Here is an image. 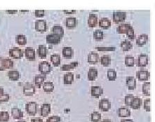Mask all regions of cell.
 <instances>
[{
	"label": "cell",
	"instance_id": "obj_24",
	"mask_svg": "<svg viewBox=\"0 0 155 122\" xmlns=\"http://www.w3.org/2000/svg\"><path fill=\"white\" fill-rule=\"evenodd\" d=\"M37 54H38L39 57L41 59H45L47 57V55L48 54V48L46 46L44 45H39L38 48H37Z\"/></svg>",
	"mask_w": 155,
	"mask_h": 122
},
{
	"label": "cell",
	"instance_id": "obj_22",
	"mask_svg": "<svg viewBox=\"0 0 155 122\" xmlns=\"http://www.w3.org/2000/svg\"><path fill=\"white\" fill-rule=\"evenodd\" d=\"M148 39H149V37L147 34L140 35L136 39V45L139 47H143L147 43Z\"/></svg>",
	"mask_w": 155,
	"mask_h": 122
},
{
	"label": "cell",
	"instance_id": "obj_38",
	"mask_svg": "<svg viewBox=\"0 0 155 122\" xmlns=\"http://www.w3.org/2000/svg\"><path fill=\"white\" fill-rule=\"evenodd\" d=\"M150 82H144L142 86V92L145 96H150Z\"/></svg>",
	"mask_w": 155,
	"mask_h": 122
},
{
	"label": "cell",
	"instance_id": "obj_9",
	"mask_svg": "<svg viewBox=\"0 0 155 122\" xmlns=\"http://www.w3.org/2000/svg\"><path fill=\"white\" fill-rule=\"evenodd\" d=\"M25 110L30 116H35L37 112V103L36 102H29L25 104Z\"/></svg>",
	"mask_w": 155,
	"mask_h": 122
},
{
	"label": "cell",
	"instance_id": "obj_27",
	"mask_svg": "<svg viewBox=\"0 0 155 122\" xmlns=\"http://www.w3.org/2000/svg\"><path fill=\"white\" fill-rule=\"evenodd\" d=\"M98 71L96 68H89L88 74H87L88 80L90 81H95L97 79V77H98Z\"/></svg>",
	"mask_w": 155,
	"mask_h": 122
},
{
	"label": "cell",
	"instance_id": "obj_54",
	"mask_svg": "<svg viewBox=\"0 0 155 122\" xmlns=\"http://www.w3.org/2000/svg\"><path fill=\"white\" fill-rule=\"evenodd\" d=\"M120 122H134V120H133V119H121V120L120 121Z\"/></svg>",
	"mask_w": 155,
	"mask_h": 122
},
{
	"label": "cell",
	"instance_id": "obj_39",
	"mask_svg": "<svg viewBox=\"0 0 155 122\" xmlns=\"http://www.w3.org/2000/svg\"><path fill=\"white\" fill-rule=\"evenodd\" d=\"M135 64H136V60L134 56L131 55H127L125 57V65L127 67H134Z\"/></svg>",
	"mask_w": 155,
	"mask_h": 122
},
{
	"label": "cell",
	"instance_id": "obj_50",
	"mask_svg": "<svg viewBox=\"0 0 155 122\" xmlns=\"http://www.w3.org/2000/svg\"><path fill=\"white\" fill-rule=\"evenodd\" d=\"M45 15V11L44 10H40V9H37L35 12V15L37 18H42Z\"/></svg>",
	"mask_w": 155,
	"mask_h": 122
},
{
	"label": "cell",
	"instance_id": "obj_57",
	"mask_svg": "<svg viewBox=\"0 0 155 122\" xmlns=\"http://www.w3.org/2000/svg\"><path fill=\"white\" fill-rule=\"evenodd\" d=\"M20 12H21V13H27V12H29V10H20Z\"/></svg>",
	"mask_w": 155,
	"mask_h": 122
},
{
	"label": "cell",
	"instance_id": "obj_15",
	"mask_svg": "<svg viewBox=\"0 0 155 122\" xmlns=\"http://www.w3.org/2000/svg\"><path fill=\"white\" fill-rule=\"evenodd\" d=\"M25 56L30 61H34L36 59V52L32 47H27L25 49Z\"/></svg>",
	"mask_w": 155,
	"mask_h": 122
},
{
	"label": "cell",
	"instance_id": "obj_29",
	"mask_svg": "<svg viewBox=\"0 0 155 122\" xmlns=\"http://www.w3.org/2000/svg\"><path fill=\"white\" fill-rule=\"evenodd\" d=\"M142 104H143V100L139 97H135L130 107L135 110H140Z\"/></svg>",
	"mask_w": 155,
	"mask_h": 122
},
{
	"label": "cell",
	"instance_id": "obj_5",
	"mask_svg": "<svg viewBox=\"0 0 155 122\" xmlns=\"http://www.w3.org/2000/svg\"><path fill=\"white\" fill-rule=\"evenodd\" d=\"M8 54L13 59L20 60L23 57L24 51L18 47H13L8 51Z\"/></svg>",
	"mask_w": 155,
	"mask_h": 122
},
{
	"label": "cell",
	"instance_id": "obj_37",
	"mask_svg": "<svg viewBox=\"0 0 155 122\" xmlns=\"http://www.w3.org/2000/svg\"><path fill=\"white\" fill-rule=\"evenodd\" d=\"M15 42L20 46H25L27 44V37L24 35H18L15 36Z\"/></svg>",
	"mask_w": 155,
	"mask_h": 122
},
{
	"label": "cell",
	"instance_id": "obj_44",
	"mask_svg": "<svg viewBox=\"0 0 155 122\" xmlns=\"http://www.w3.org/2000/svg\"><path fill=\"white\" fill-rule=\"evenodd\" d=\"M135 96L133 94H128L126 95L124 98V103L125 105L127 106V107H130V105H131L133 101H134Z\"/></svg>",
	"mask_w": 155,
	"mask_h": 122
},
{
	"label": "cell",
	"instance_id": "obj_7",
	"mask_svg": "<svg viewBox=\"0 0 155 122\" xmlns=\"http://www.w3.org/2000/svg\"><path fill=\"white\" fill-rule=\"evenodd\" d=\"M63 39V37L56 34H49L46 37V43L50 45H57L61 43V41Z\"/></svg>",
	"mask_w": 155,
	"mask_h": 122
},
{
	"label": "cell",
	"instance_id": "obj_40",
	"mask_svg": "<svg viewBox=\"0 0 155 122\" xmlns=\"http://www.w3.org/2000/svg\"><path fill=\"white\" fill-rule=\"evenodd\" d=\"M94 38L95 41H101L104 39V33L101 30H96L94 32Z\"/></svg>",
	"mask_w": 155,
	"mask_h": 122
},
{
	"label": "cell",
	"instance_id": "obj_19",
	"mask_svg": "<svg viewBox=\"0 0 155 122\" xmlns=\"http://www.w3.org/2000/svg\"><path fill=\"white\" fill-rule=\"evenodd\" d=\"M77 20L75 17H68L65 20V26L68 29L72 30L77 26Z\"/></svg>",
	"mask_w": 155,
	"mask_h": 122
},
{
	"label": "cell",
	"instance_id": "obj_35",
	"mask_svg": "<svg viewBox=\"0 0 155 122\" xmlns=\"http://www.w3.org/2000/svg\"><path fill=\"white\" fill-rule=\"evenodd\" d=\"M78 65H79V62L74 61L70 64H65V65H63L61 67V70L62 71H67V72H68V71L74 70V69L78 67Z\"/></svg>",
	"mask_w": 155,
	"mask_h": 122
},
{
	"label": "cell",
	"instance_id": "obj_30",
	"mask_svg": "<svg viewBox=\"0 0 155 122\" xmlns=\"http://www.w3.org/2000/svg\"><path fill=\"white\" fill-rule=\"evenodd\" d=\"M51 62L52 65L54 66V67H58V66L61 65V55L57 54H54L51 55L50 57Z\"/></svg>",
	"mask_w": 155,
	"mask_h": 122
},
{
	"label": "cell",
	"instance_id": "obj_36",
	"mask_svg": "<svg viewBox=\"0 0 155 122\" xmlns=\"http://www.w3.org/2000/svg\"><path fill=\"white\" fill-rule=\"evenodd\" d=\"M100 61H101V65L104 67H108L111 64L112 59L109 55H104L100 58Z\"/></svg>",
	"mask_w": 155,
	"mask_h": 122
},
{
	"label": "cell",
	"instance_id": "obj_26",
	"mask_svg": "<svg viewBox=\"0 0 155 122\" xmlns=\"http://www.w3.org/2000/svg\"><path fill=\"white\" fill-rule=\"evenodd\" d=\"M8 77L9 80L13 81H18L21 78V74L17 70H12L8 71L7 73Z\"/></svg>",
	"mask_w": 155,
	"mask_h": 122
},
{
	"label": "cell",
	"instance_id": "obj_58",
	"mask_svg": "<svg viewBox=\"0 0 155 122\" xmlns=\"http://www.w3.org/2000/svg\"><path fill=\"white\" fill-rule=\"evenodd\" d=\"M16 122H26L25 120H23V119H21V120H18Z\"/></svg>",
	"mask_w": 155,
	"mask_h": 122
},
{
	"label": "cell",
	"instance_id": "obj_46",
	"mask_svg": "<svg viewBox=\"0 0 155 122\" xmlns=\"http://www.w3.org/2000/svg\"><path fill=\"white\" fill-rule=\"evenodd\" d=\"M96 48L98 51H114L116 50V47L110 46V47H101V46H96Z\"/></svg>",
	"mask_w": 155,
	"mask_h": 122
},
{
	"label": "cell",
	"instance_id": "obj_20",
	"mask_svg": "<svg viewBox=\"0 0 155 122\" xmlns=\"http://www.w3.org/2000/svg\"><path fill=\"white\" fill-rule=\"evenodd\" d=\"M12 115L15 120H21L24 117V112L21 109L13 107L12 109Z\"/></svg>",
	"mask_w": 155,
	"mask_h": 122
},
{
	"label": "cell",
	"instance_id": "obj_11",
	"mask_svg": "<svg viewBox=\"0 0 155 122\" xmlns=\"http://www.w3.org/2000/svg\"><path fill=\"white\" fill-rule=\"evenodd\" d=\"M111 102L107 98H103L99 101L98 107L103 112H108L111 109Z\"/></svg>",
	"mask_w": 155,
	"mask_h": 122
},
{
	"label": "cell",
	"instance_id": "obj_31",
	"mask_svg": "<svg viewBox=\"0 0 155 122\" xmlns=\"http://www.w3.org/2000/svg\"><path fill=\"white\" fill-rule=\"evenodd\" d=\"M130 114L131 112L127 107H120L117 110V115L119 117H128L130 116Z\"/></svg>",
	"mask_w": 155,
	"mask_h": 122
},
{
	"label": "cell",
	"instance_id": "obj_43",
	"mask_svg": "<svg viewBox=\"0 0 155 122\" xmlns=\"http://www.w3.org/2000/svg\"><path fill=\"white\" fill-rule=\"evenodd\" d=\"M10 119L9 113L6 111L0 112V122H8Z\"/></svg>",
	"mask_w": 155,
	"mask_h": 122
},
{
	"label": "cell",
	"instance_id": "obj_52",
	"mask_svg": "<svg viewBox=\"0 0 155 122\" xmlns=\"http://www.w3.org/2000/svg\"><path fill=\"white\" fill-rule=\"evenodd\" d=\"M6 14H9V15H15L18 12V10H15V9H8V10H6L5 12Z\"/></svg>",
	"mask_w": 155,
	"mask_h": 122
},
{
	"label": "cell",
	"instance_id": "obj_45",
	"mask_svg": "<svg viewBox=\"0 0 155 122\" xmlns=\"http://www.w3.org/2000/svg\"><path fill=\"white\" fill-rule=\"evenodd\" d=\"M126 35H127V37L130 41H134L135 39V37H136V36H135V31H134V27L129 29V30L127 31V34Z\"/></svg>",
	"mask_w": 155,
	"mask_h": 122
},
{
	"label": "cell",
	"instance_id": "obj_18",
	"mask_svg": "<svg viewBox=\"0 0 155 122\" xmlns=\"http://www.w3.org/2000/svg\"><path fill=\"white\" fill-rule=\"evenodd\" d=\"M98 23V15L94 14H90L88 18V25L91 28L96 27Z\"/></svg>",
	"mask_w": 155,
	"mask_h": 122
},
{
	"label": "cell",
	"instance_id": "obj_23",
	"mask_svg": "<svg viewBox=\"0 0 155 122\" xmlns=\"http://www.w3.org/2000/svg\"><path fill=\"white\" fill-rule=\"evenodd\" d=\"M62 54L65 59H72L74 56V50L70 46H65L62 51Z\"/></svg>",
	"mask_w": 155,
	"mask_h": 122
},
{
	"label": "cell",
	"instance_id": "obj_10",
	"mask_svg": "<svg viewBox=\"0 0 155 122\" xmlns=\"http://www.w3.org/2000/svg\"><path fill=\"white\" fill-rule=\"evenodd\" d=\"M23 93L26 96H32L36 93V88L32 84L26 83L23 86Z\"/></svg>",
	"mask_w": 155,
	"mask_h": 122
},
{
	"label": "cell",
	"instance_id": "obj_14",
	"mask_svg": "<svg viewBox=\"0 0 155 122\" xmlns=\"http://www.w3.org/2000/svg\"><path fill=\"white\" fill-rule=\"evenodd\" d=\"M100 61L99 54L94 51L90 52L88 55L87 61L90 65H96Z\"/></svg>",
	"mask_w": 155,
	"mask_h": 122
},
{
	"label": "cell",
	"instance_id": "obj_48",
	"mask_svg": "<svg viewBox=\"0 0 155 122\" xmlns=\"http://www.w3.org/2000/svg\"><path fill=\"white\" fill-rule=\"evenodd\" d=\"M10 99V95L8 94H5L0 95V103H6L8 102Z\"/></svg>",
	"mask_w": 155,
	"mask_h": 122
},
{
	"label": "cell",
	"instance_id": "obj_51",
	"mask_svg": "<svg viewBox=\"0 0 155 122\" xmlns=\"http://www.w3.org/2000/svg\"><path fill=\"white\" fill-rule=\"evenodd\" d=\"M76 10H74V9H64L63 10V13L65 14H67V15H72V14H76Z\"/></svg>",
	"mask_w": 155,
	"mask_h": 122
},
{
	"label": "cell",
	"instance_id": "obj_12",
	"mask_svg": "<svg viewBox=\"0 0 155 122\" xmlns=\"http://www.w3.org/2000/svg\"><path fill=\"white\" fill-rule=\"evenodd\" d=\"M104 90L100 86H93L91 87V95L95 98L98 99L103 94Z\"/></svg>",
	"mask_w": 155,
	"mask_h": 122
},
{
	"label": "cell",
	"instance_id": "obj_42",
	"mask_svg": "<svg viewBox=\"0 0 155 122\" xmlns=\"http://www.w3.org/2000/svg\"><path fill=\"white\" fill-rule=\"evenodd\" d=\"M101 114L97 111H94L91 114V121L92 122H101Z\"/></svg>",
	"mask_w": 155,
	"mask_h": 122
},
{
	"label": "cell",
	"instance_id": "obj_56",
	"mask_svg": "<svg viewBox=\"0 0 155 122\" xmlns=\"http://www.w3.org/2000/svg\"><path fill=\"white\" fill-rule=\"evenodd\" d=\"M101 122H112V121L111 119H103V121H101Z\"/></svg>",
	"mask_w": 155,
	"mask_h": 122
},
{
	"label": "cell",
	"instance_id": "obj_6",
	"mask_svg": "<svg viewBox=\"0 0 155 122\" xmlns=\"http://www.w3.org/2000/svg\"><path fill=\"white\" fill-rule=\"evenodd\" d=\"M149 63V56L146 54H141L138 55L136 61V66L140 68H145Z\"/></svg>",
	"mask_w": 155,
	"mask_h": 122
},
{
	"label": "cell",
	"instance_id": "obj_2",
	"mask_svg": "<svg viewBox=\"0 0 155 122\" xmlns=\"http://www.w3.org/2000/svg\"><path fill=\"white\" fill-rule=\"evenodd\" d=\"M14 66V63L12 59L0 56V71L12 69Z\"/></svg>",
	"mask_w": 155,
	"mask_h": 122
},
{
	"label": "cell",
	"instance_id": "obj_41",
	"mask_svg": "<svg viewBox=\"0 0 155 122\" xmlns=\"http://www.w3.org/2000/svg\"><path fill=\"white\" fill-rule=\"evenodd\" d=\"M107 79L110 81H115L117 79V72L114 69H109L107 72Z\"/></svg>",
	"mask_w": 155,
	"mask_h": 122
},
{
	"label": "cell",
	"instance_id": "obj_17",
	"mask_svg": "<svg viewBox=\"0 0 155 122\" xmlns=\"http://www.w3.org/2000/svg\"><path fill=\"white\" fill-rule=\"evenodd\" d=\"M99 27L103 30H108L111 27V21L107 18H101L98 21Z\"/></svg>",
	"mask_w": 155,
	"mask_h": 122
},
{
	"label": "cell",
	"instance_id": "obj_34",
	"mask_svg": "<svg viewBox=\"0 0 155 122\" xmlns=\"http://www.w3.org/2000/svg\"><path fill=\"white\" fill-rule=\"evenodd\" d=\"M42 88H43V91L46 93H51L54 91V84L53 82L48 81L44 82V84L42 85Z\"/></svg>",
	"mask_w": 155,
	"mask_h": 122
},
{
	"label": "cell",
	"instance_id": "obj_47",
	"mask_svg": "<svg viewBox=\"0 0 155 122\" xmlns=\"http://www.w3.org/2000/svg\"><path fill=\"white\" fill-rule=\"evenodd\" d=\"M143 108L145 109L146 112H150L151 108H150V99H145L143 102Z\"/></svg>",
	"mask_w": 155,
	"mask_h": 122
},
{
	"label": "cell",
	"instance_id": "obj_21",
	"mask_svg": "<svg viewBox=\"0 0 155 122\" xmlns=\"http://www.w3.org/2000/svg\"><path fill=\"white\" fill-rule=\"evenodd\" d=\"M126 84L128 88V90L133 91L136 88L137 83H136V79L134 77L128 76L126 79Z\"/></svg>",
	"mask_w": 155,
	"mask_h": 122
},
{
	"label": "cell",
	"instance_id": "obj_16",
	"mask_svg": "<svg viewBox=\"0 0 155 122\" xmlns=\"http://www.w3.org/2000/svg\"><path fill=\"white\" fill-rule=\"evenodd\" d=\"M51 112V106L49 103H44L40 108V115L43 117H47Z\"/></svg>",
	"mask_w": 155,
	"mask_h": 122
},
{
	"label": "cell",
	"instance_id": "obj_13",
	"mask_svg": "<svg viewBox=\"0 0 155 122\" xmlns=\"http://www.w3.org/2000/svg\"><path fill=\"white\" fill-rule=\"evenodd\" d=\"M46 79V76H44V75H41L40 74L35 75L34 79H33V82H34L35 87L41 88L44 83V81H45Z\"/></svg>",
	"mask_w": 155,
	"mask_h": 122
},
{
	"label": "cell",
	"instance_id": "obj_32",
	"mask_svg": "<svg viewBox=\"0 0 155 122\" xmlns=\"http://www.w3.org/2000/svg\"><path fill=\"white\" fill-rule=\"evenodd\" d=\"M120 46L123 51L127 52L129 51L132 50L133 48V44L131 41L129 40H124L121 42Z\"/></svg>",
	"mask_w": 155,
	"mask_h": 122
},
{
	"label": "cell",
	"instance_id": "obj_55",
	"mask_svg": "<svg viewBox=\"0 0 155 122\" xmlns=\"http://www.w3.org/2000/svg\"><path fill=\"white\" fill-rule=\"evenodd\" d=\"M4 94V89L2 86H0V95Z\"/></svg>",
	"mask_w": 155,
	"mask_h": 122
},
{
	"label": "cell",
	"instance_id": "obj_33",
	"mask_svg": "<svg viewBox=\"0 0 155 122\" xmlns=\"http://www.w3.org/2000/svg\"><path fill=\"white\" fill-rule=\"evenodd\" d=\"M52 34H56L58 35H60V36L63 37L64 36V29L62 27L61 25L59 24H56L53 26L51 29Z\"/></svg>",
	"mask_w": 155,
	"mask_h": 122
},
{
	"label": "cell",
	"instance_id": "obj_8",
	"mask_svg": "<svg viewBox=\"0 0 155 122\" xmlns=\"http://www.w3.org/2000/svg\"><path fill=\"white\" fill-rule=\"evenodd\" d=\"M35 28L37 32L44 33L48 30L47 23L45 20H37L35 23Z\"/></svg>",
	"mask_w": 155,
	"mask_h": 122
},
{
	"label": "cell",
	"instance_id": "obj_1",
	"mask_svg": "<svg viewBox=\"0 0 155 122\" xmlns=\"http://www.w3.org/2000/svg\"><path fill=\"white\" fill-rule=\"evenodd\" d=\"M38 70L40 74L46 76L52 71V66L48 61H41L39 63Z\"/></svg>",
	"mask_w": 155,
	"mask_h": 122
},
{
	"label": "cell",
	"instance_id": "obj_53",
	"mask_svg": "<svg viewBox=\"0 0 155 122\" xmlns=\"http://www.w3.org/2000/svg\"><path fill=\"white\" fill-rule=\"evenodd\" d=\"M31 122H44V121L40 117H36V118L31 119Z\"/></svg>",
	"mask_w": 155,
	"mask_h": 122
},
{
	"label": "cell",
	"instance_id": "obj_25",
	"mask_svg": "<svg viewBox=\"0 0 155 122\" xmlns=\"http://www.w3.org/2000/svg\"><path fill=\"white\" fill-rule=\"evenodd\" d=\"M132 28L133 26L129 23H121L117 28V32L118 34H127V31Z\"/></svg>",
	"mask_w": 155,
	"mask_h": 122
},
{
	"label": "cell",
	"instance_id": "obj_3",
	"mask_svg": "<svg viewBox=\"0 0 155 122\" xmlns=\"http://www.w3.org/2000/svg\"><path fill=\"white\" fill-rule=\"evenodd\" d=\"M150 72L145 68H140L136 72V78L138 81H147L150 79Z\"/></svg>",
	"mask_w": 155,
	"mask_h": 122
},
{
	"label": "cell",
	"instance_id": "obj_4",
	"mask_svg": "<svg viewBox=\"0 0 155 122\" xmlns=\"http://www.w3.org/2000/svg\"><path fill=\"white\" fill-rule=\"evenodd\" d=\"M127 19V13L125 12H114L112 14V20L115 24L122 23Z\"/></svg>",
	"mask_w": 155,
	"mask_h": 122
},
{
	"label": "cell",
	"instance_id": "obj_28",
	"mask_svg": "<svg viewBox=\"0 0 155 122\" xmlns=\"http://www.w3.org/2000/svg\"><path fill=\"white\" fill-rule=\"evenodd\" d=\"M74 79V73L68 72L65 73L63 76V84L65 85H71L73 83Z\"/></svg>",
	"mask_w": 155,
	"mask_h": 122
},
{
	"label": "cell",
	"instance_id": "obj_49",
	"mask_svg": "<svg viewBox=\"0 0 155 122\" xmlns=\"http://www.w3.org/2000/svg\"><path fill=\"white\" fill-rule=\"evenodd\" d=\"M61 118L59 116H51L46 119V122H61Z\"/></svg>",
	"mask_w": 155,
	"mask_h": 122
}]
</instances>
